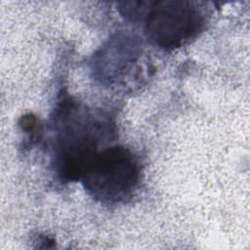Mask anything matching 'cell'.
<instances>
[{
  "instance_id": "3957f363",
  "label": "cell",
  "mask_w": 250,
  "mask_h": 250,
  "mask_svg": "<svg viewBox=\"0 0 250 250\" xmlns=\"http://www.w3.org/2000/svg\"><path fill=\"white\" fill-rule=\"evenodd\" d=\"M205 14L199 3L157 1L146 13L148 39L163 49H175L196 37L203 29Z\"/></svg>"
},
{
  "instance_id": "7a4b0ae2",
  "label": "cell",
  "mask_w": 250,
  "mask_h": 250,
  "mask_svg": "<svg viewBox=\"0 0 250 250\" xmlns=\"http://www.w3.org/2000/svg\"><path fill=\"white\" fill-rule=\"evenodd\" d=\"M139 158L122 146L99 151L85 169L81 179L87 192L96 200L114 204L128 200L141 181Z\"/></svg>"
},
{
  "instance_id": "6da1fadb",
  "label": "cell",
  "mask_w": 250,
  "mask_h": 250,
  "mask_svg": "<svg viewBox=\"0 0 250 250\" xmlns=\"http://www.w3.org/2000/svg\"><path fill=\"white\" fill-rule=\"evenodd\" d=\"M56 132L55 168L62 181L81 179L99 152L102 140L111 134L110 122L70 98L62 99L53 118Z\"/></svg>"
}]
</instances>
